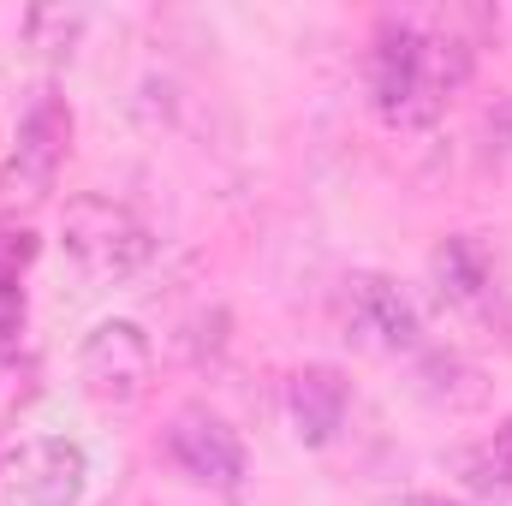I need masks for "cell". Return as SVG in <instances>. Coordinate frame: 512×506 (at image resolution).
<instances>
[{"label":"cell","mask_w":512,"mask_h":506,"mask_svg":"<svg viewBox=\"0 0 512 506\" xmlns=\"http://www.w3.org/2000/svg\"><path fill=\"white\" fill-rule=\"evenodd\" d=\"M334 322L346 346L370 358H411L423 346V316L393 274H346L334 292Z\"/></svg>","instance_id":"3"},{"label":"cell","mask_w":512,"mask_h":506,"mask_svg":"<svg viewBox=\"0 0 512 506\" xmlns=\"http://www.w3.org/2000/svg\"><path fill=\"white\" fill-rule=\"evenodd\" d=\"M90 483V459L66 435H36L6 465V501L12 506H78Z\"/></svg>","instance_id":"6"},{"label":"cell","mask_w":512,"mask_h":506,"mask_svg":"<svg viewBox=\"0 0 512 506\" xmlns=\"http://www.w3.org/2000/svg\"><path fill=\"white\" fill-rule=\"evenodd\" d=\"M471 471H477L471 483H483V489H512V417L483 441V453L471 459Z\"/></svg>","instance_id":"10"},{"label":"cell","mask_w":512,"mask_h":506,"mask_svg":"<svg viewBox=\"0 0 512 506\" xmlns=\"http://www.w3.org/2000/svg\"><path fill=\"white\" fill-rule=\"evenodd\" d=\"M6 340H12V328H0V364H6Z\"/></svg>","instance_id":"12"},{"label":"cell","mask_w":512,"mask_h":506,"mask_svg":"<svg viewBox=\"0 0 512 506\" xmlns=\"http://www.w3.org/2000/svg\"><path fill=\"white\" fill-rule=\"evenodd\" d=\"M405 506H459V501H447V495H411Z\"/></svg>","instance_id":"11"},{"label":"cell","mask_w":512,"mask_h":506,"mask_svg":"<svg viewBox=\"0 0 512 506\" xmlns=\"http://www.w3.org/2000/svg\"><path fill=\"white\" fill-rule=\"evenodd\" d=\"M66 143H72V108L54 90H42L30 102V114H24V126H18V143H12V185L24 197L54 191L60 161H66Z\"/></svg>","instance_id":"7"},{"label":"cell","mask_w":512,"mask_h":506,"mask_svg":"<svg viewBox=\"0 0 512 506\" xmlns=\"http://www.w3.org/2000/svg\"><path fill=\"white\" fill-rule=\"evenodd\" d=\"M161 453L203 489L215 495H239L245 489V441L227 417H215L209 405H185L173 411L167 435H161Z\"/></svg>","instance_id":"5"},{"label":"cell","mask_w":512,"mask_h":506,"mask_svg":"<svg viewBox=\"0 0 512 506\" xmlns=\"http://www.w3.org/2000/svg\"><path fill=\"white\" fill-rule=\"evenodd\" d=\"M149 376H155V346H149V334L137 322L114 316V322H96L84 334V346H78V387H84L90 405L131 411V405H143Z\"/></svg>","instance_id":"4"},{"label":"cell","mask_w":512,"mask_h":506,"mask_svg":"<svg viewBox=\"0 0 512 506\" xmlns=\"http://www.w3.org/2000/svg\"><path fill=\"white\" fill-rule=\"evenodd\" d=\"M346 411H352V381L334 364H304L298 376L286 381V417L298 429L304 447H328L340 429H346Z\"/></svg>","instance_id":"8"},{"label":"cell","mask_w":512,"mask_h":506,"mask_svg":"<svg viewBox=\"0 0 512 506\" xmlns=\"http://www.w3.org/2000/svg\"><path fill=\"white\" fill-rule=\"evenodd\" d=\"M429 274H435V286H441V304H453V310H465V316H477V310H489V298H495V262L489 251L477 245V239H447L441 251L429 256Z\"/></svg>","instance_id":"9"},{"label":"cell","mask_w":512,"mask_h":506,"mask_svg":"<svg viewBox=\"0 0 512 506\" xmlns=\"http://www.w3.org/2000/svg\"><path fill=\"white\" fill-rule=\"evenodd\" d=\"M60 256L78 268V280L90 286H120L131 280L149 256H155V233L149 221L126 209L120 197L84 191L60 209Z\"/></svg>","instance_id":"2"},{"label":"cell","mask_w":512,"mask_h":506,"mask_svg":"<svg viewBox=\"0 0 512 506\" xmlns=\"http://www.w3.org/2000/svg\"><path fill=\"white\" fill-rule=\"evenodd\" d=\"M477 60V42L459 30V18L423 24V18H382L370 42V102L393 131H429L447 102L465 90Z\"/></svg>","instance_id":"1"}]
</instances>
